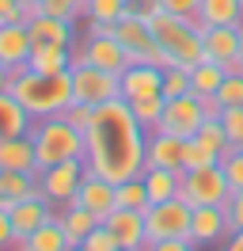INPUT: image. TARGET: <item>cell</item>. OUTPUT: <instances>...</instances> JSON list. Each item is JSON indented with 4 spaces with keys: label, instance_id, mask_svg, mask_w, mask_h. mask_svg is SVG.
<instances>
[{
    "label": "cell",
    "instance_id": "cell-35",
    "mask_svg": "<svg viewBox=\"0 0 243 251\" xmlns=\"http://www.w3.org/2000/svg\"><path fill=\"white\" fill-rule=\"evenodd\" d=\"M194 137H197L201 145H209V149L217 152V156H224L228 149H232V145H228V133H224V126H220V118H205V122H201V129H197Z\"/></svg>",
    "mask_w": 243,
    "mask_h": 251
},
{
    "label": "cell",
    "instance_id": "cell-31",
    "mask_svg": "<svg viewBox=\"0 0 243 251\" xmlns=\"http://www.w3.org/2000/svg\"><path fill=\"white\" fill-rule=\"evenodd\" d=\"M164 95H145V99H129V110H133V118L141 122V129L145 133H152L156 129V122H160V114H164Z\"/></svg>",
    "mask_w": 243,
    "mask_h": 251
},
{
    "label": "cell",
    "instance_id": "cell-21",
    "mask_svg": "<svg viewBox=\"0 0 243 251\" xmlns=\"http://www.w3.org/2000/svg\"><path fill=\"white\" fill-rule=\"evenodd\" d=\"M0 168H4V172H34L38 175V156H34L30 133H19V137H4V141H0Z\"/></svg>",
    "mask_w": 243,
    "mask_h": 251
},
{
    "label": "cell",
    "instance_id": "cell-53",
    "mask_svg": "<svg viewBox=\"0 0 243 251\" xmlns=\"http://www.w3.org/2000/svg\"><path fill=\"white\" fill-rule=\"evenodd\" d=\"M19 251H23V248H19Z\"/></svg>",
    "mask_w": 243,
    "mask_h": 251
},
{
    "label": "cell",
    "instance_id": "cell-8",
    "mask_svg": "<svg viewBox=\"0 0 243 251\" xmlns=\"http://www.w3.org/2000/svg\"><path fill=\"white\" fill-rule=\"evenodd\" d=\"M190 205L182 198H167V202H152L145 209V232L152 240H190Z\"/></svg>",
    "mask_w": 243,
    "mask_h": 251
},
{
    "label": "cell",
    "instance_id": "cell-22",
    "mask_svg": "<svg viewBox=\"0 0 243 251\" xmlns=\"http://www.w3.org/2000/svg\"><path fill=\"white\" fill-rule=\"evenodd\" d=\"M197 23H201V27H240L243 23V4L240 0H201Z\"/></svg>",
    "mask_w": 243,
    "mask_h": 251
},
{
    "label": "cell",
    "instance_id": "cell-17",
    "mask_svg": "<svg viewBox=\"0 0 243 251\" xmlns=\"http://www.w3.org/2000/svg\"><path fill=\"white\" fill-rule=\"evenodd\" d=\"M114 187H118V183H110V179H103V175H95V172H84L80 187H76V205L91 209L95 217L103 221L106 213L118 205V194H114Z\"/></svg>",
    "mask_w": 243,
    "mask_h": 251
},
{
    "label": "cell",
    "instance_id": "cell-13",
    "mask_svg": "<svg viewBox=\"0 0 243 251\" xmlns=\"http://www.w3.org/2000/svg\"><path fill=\"white\" fill-rule=\"evenodd\" d=\"M30 50H34V38H30L27 23H0V65L12 76L27 69Z\"/></svg>",
    "mask_w": 243,
    "mask_h": 251
},
{
    "label": "cell",
    "instance_id": "cell-44",
    "mask_svg": "<svg viewBox=\"0 0 243 251\" xmlns=\"http://www.w3.org/2000/svg\"><path fill=\"white\" fill-rule=\"evenodd\" d=\"M27 8L19 0H0V23H27Z\"/></svg>",
    "mask_w": 243,
    "mask_h": 251
},
{
    "label": "cell",
    "instance_id": "cell-25",
    "mask_svg": "<svg viewBox=\"0 0 243 251\" xmlns=\"http://www.w3.org/2000/svg\"><path fill=\"white\" fill-rule=\"evenodd\" d=\"M30 194H38V175L34 172H4L0 168V205L8 209L12 202H23Z\"/></svg>",
    "mask_w": 243,
    "mask_h": 251
},
{
    "label": "cell",
    "instance_id": "cell-33",
    "mask_svg": "<svg viewBox=\"0 0 243 251\" xmlns=\"http://www.w3.org/2000/svg\"><path fill=\"white\" fill-rule=\"evenodd\" d=\"M217 152H213L209 145H201L197 137H186L182 141V172H194V168H209V164H217Z\"/></svg>",
    "mask_w": 243,
    "mask_h": 251
},
{
    "label": "cell",
    "instance_id": "cell-5",
    "mask_svg": "<svg viewBox=\"0 0 243 251\" xmlns=\"http://www.w3.org/2000/svg\"><path fill=\"white\" fill-rule=\"evenodd\" d=\"M179 198L190 209L194 205H224L232 198V187H228V175L220 168V160L209 164V168H194V172H182V187Z\"/></svg>",
    "mask_w": 243,
    "mask_h": 251
},
{
    "label": "cell",
    "instance_id": "cell-34",
    "mask_svg": "<svg viewBox=\"0 0 243 251\" xmlns=\"http://www.w3.org/2000/svg\"><path fill=\"white\" fill-rule=\"evenodd\" d=\"M213 99L220 103V110L224 107H243V73H224V80H220V88L213 92Z\"/></svg>",
    "mask_w": 243,
    "mask_h": 251
},
{
    "label": "cell",
    "instance_id": "cell-41",
    "mask_svg": "<svg viewBox=\"0 0 243 251\" xmlns=\"http://www.w3.org/2000/svg\"><path fill=\"white\" fill-rule=\"evenodd\" d=\"M160 12H167V16H182V19H194V23H197L201 0H160Z\"/></svg>",
    "mask_w": 243,
    "mask_h": 251
},
{
    "label": "cell",
    "instance_id": "cell-37",
    "mask_svg": "<svg viewBox=\"0 0 243 251\" xmlns=\"http://www.w3.org/2000/svg\"><path fill=\"white\" fill-rule=\"evenodd\" d=\"M217 118H220V126H224V133H228V145L243 149V107H224Z\"/></svg>",
    "mask_w": 243,
    "mask_h": 251
},
{
    "label": "cell",
    "instance_id": "cell-15",
    "mask_svg": "<svg viewBox=\"0 0 243 251\" xmlns=\"http://www.w3.org/2000/svg\"><path fill=\"white\" fill-rule=\"evenodd\" d=\"M118 88H122V99H145V95H164V69L160 65H125L118 73Z\"/></svg>",
    "mask_w": 243,
    "mask_h": 251
},
{
    "label": "cell",
    "instance_id": "cell-36",
    "mask_svg": "<svg viewBox=\"0 0 243 251\" xmlns=\"http://www.w3.org/2000/svg\"><path fill=\"white\" fill-rule=\"evenodd\" d=\"M164 99H175V95H186L190 92V69L186 65H167L164 69Z\"/></svg>",
    "mask_w": 243,
    "mask_h": 251
},
{
    "label": "cell",
    "instance_id": "cell-52",
    "mask_svg": "<svg viewBox=\"0 0 243 251\" xmlns=\"http://www.w3.org/2000/svg\"><path fill=\"white\" fill-rule=\"evenodd\" d=\"M240 4H243V0H240Z\"/></svg>",
    "mask_w": 243,
    "mask_h": 251
},
{
    "label": "cell",
    "instance_id": "cell-42",
    "mask_svg": "<svg viewBox=\"0 0 243 251\" xmlns=\"http://www.w3.org/2000/svg\"><path fill=\"white\" fill-rule=\"evenodd\" d=\"M224 213H228V236L243 228V190H232V198L224 202Z\"/></svg>",
    "mask_w": 243,
    "mask_h": 251
},
{
    "label": "cell",
    "instance_id": "cell-23",
    "mask_svg": "<svg viewBox=\"0 0 243 251\" xmlns=\"http://www.w3.org/2000/svg\"><path fill=\"white\" fill-rule=\"evenodd\" d=\"M30 122H34V118L27 114V107H23L12 92H0V141H4V137H19V133H27Z\"/></svg>",
    "mask_w": 243,
    "mask_h": 251
},
{
    "label": "cell",
    "instance_id": "cell-43",
    "mask_svg": "<svg viewBox=\"0 0 243 251\" xmlns=\"http://www.w3.org/2000/svg\"><path fill=\"white\" fill-rule=\"evenodd\" d=\"M65 118H69V122L76 126V129H88L91 122H95V107H88V103H69V107H65Z\"/></svg>",
    "mask_w": 243,
    "mask_h": 251
},
{
    "label": "cell",
    "instance_id": "cell-12",
    "mask_svg": "<svg viewBox=\"0 0 243 251\" xmlns=\"http://www.w3.org/2000/svg\"><path fill=\"white\" fill-rule=\"evenodd\" d=\"M8 217H12V236H15V248L27 240L30 232H38L46 221H53V202H46L42 194H30L23 202H12L8 205Z\"/></svg>",
    "mask_w": 243,
    "mask_h": 251
},
{
    "label": "cell",
    "instance_id": "cell-40",
    "mask_svg": "<svg viewBox=\"0 0 243 251\" xmlns=\"http://www.w3.org/2000/svg\"><path fill=\"white\" fill-rule=\"evenodd\" d=\"M84 248H88V251H118V240H114V232H110L103 221H99V225H95V228L88 232Z\"/></svg>",
    "mask_w": 243,
    "mask_h": 251
},
{
    "label": "cell",
    "instance_id": "cell-38",
    "mask_svg": "<svg viewBox=\"0 0 243 251\" xmlns=\"http://www.w3.org/2000/svg\"><path fill=\"white\" fill-rule=\"evenodd\" d=\"M38 12H46V16H57V19H69V23H76V19L84 16V0H42V4H38Z\"/></svg>",
    "mask_w": 243,
    "mask_h": 251
},
{
    "label": "cell",
    "instance_id": "cell-49",
    "mask_svg": "<svg viewBox=\"0 0 243 251\" xmlns=\"http://www.w3.org/2000/svg\"><path fill=\"white\" fill-rule=\"evenodd\" d=\"M19 4H23V8H30V4H42V0H19Z\"/></svg>",
    "mask_w": 243,
    "mask_h": 251
},
{
    "label": "cell",
    "instance_id": "cell-47",
    "mask_svg": "<svg viewBox=\"0 0 243 251\" xmlns=\"http://www.w3.org/2000/svg\"><path fill=\"white\" fill-rule=\"evenodd\" d=\"M224 251H243V228H240V232H232V236H228Z\"/></svg>",
    "mask_w": 243,
    "mask_h": 251
},
{
    "label": "cell",
    "instance_id": "cell-51",
    "mask_svg": "<svg viewBox=\"0 0 243 251\" xmlns=\"http://www.w3.org/2000/svg\"><path fill=\"white\" fill-rule=\"evenodd\" d=\"M118 251H125V248H118Z\"/></svg>",
    "mask_w": 243,
    "mask_h": 251
},
{
    "label": "cell",
    "instance_id": "cell-14",
    "mask_svg": "<svg viewBox=\"0 0 243 251\" xmlns=\"http://www.w3.org/2000/svg\"><path fill=\"white\" fill-rule=\"evenodd\" d=\"M103 225L114 232L118 248H125V251H145V244H148L145 213H137V209H122V205H114V209L103 217Z\"/></svg>",
    "mask_w": 243,
    "mask_h": 251
},
{
    "label": "cell",
    "instance_id": "cell-50",
    "mask_svg": "<svg viewBox=\"0 0 243 251\" xmlns=\"http://www.w3.org/2000/svg\"><path fill=\"white\" fill-rule=\"evenodd\" d=\"M240 65H243V38H240Z\"/></svg>",
    "mask_w": 243,
    "mask_h": 251
},
{
    "label": "cell",
    "instance_id": "cell-39",
    "mask_svg": "<svg viewBox=\"0 0 243 251\" xmlns=\"http://www.w3.org/2000/svg\"><path fill=\"white\" fill-rule=\"evenodd\" d=\"M220 168L228 175V187L243 190V149H228L224 156H220Z\"/></svg>",
    "mask_w": 243,
    "mask_h": 251
},
{
    "label": "cell",
    "instance_id": "cell-2",
    "mask_svg": "<svg viewBox=\"0 0 243 251\" xmlns=\"http://www.w3.org/2000/svg\"><path fill=\"white\" fill-rule=\"evenodd\" d=\"M8 92L27 107L30 118H53L65 114V107L73 103V76L69 73H38V69H23L12 76Z\"/></svg>",
    "mask_w": 243,
    "mask_h": 251
},
{
    "label": "cell",
    "instance_id": "cell-45",
    "mask_svg": "<svg viewBox=\"0 0 243 251\" xmlns=\"http://www.w3.org/2000/svg\"><path fill=\"white\" fill-rule=\"evenodd\" d=\"M145 251H197L190 240H152L145 244Z\"/></svg>",
    "mask_w": 243,
    "mask_h": 251
},
{
    "label": "cell",
    "instance_id": "cell-9",
    "mask_svg": "<svg viewBox=\"0 0 243 251\" xmlns=\"http://www.w3.org/2000/svg\"><path fill=\"white\" fill-rule=\"evenodd\" d=\"M69 76H73V99H76V103L103 107V103H110V99H122L118 73H110V69L76 65V69H69Z\"/></svg>",
    "mask_w": 243,
    "mask_h": 251
},
{
    "label": "cell",
    "instance_id": "cell-4",
    "mask_svg": "<svg viewBox=\"0 0 243 251\" xmlns=\"http://www.w3.org/2000/svg\"><path fill=\"white\" fill-rule=\"evenodd\" d=\"M152 34H156V46L164 53V69L167 65H186L194 69L197 61H205V50H201V23L182 16H167V12H156L148 19Z\"/></svg>",
    "mask_w": 243,
    "mask_h": 251
},
{
    "label": "cell",
    "instance_id": "cell-20",
    "mask_svg": "<svg viewBox=\"0 0 243 251\" xmlns=\"http://www.w3.org/2000/svg\"><path fill=\"white\" fill-rule=\"evenodd\" d=\"M145 168H171V172H182V137L148 133V141H145Z\"/></svg>",
    "mask_w": 243,
    "mask_h": 251
},
{
    "label": "cell",
    "instance_id": "cell-26",
    "mask_svg": "<svg viewBox=\"0 0 243 251\" xmlns=\"http://www.w3.org/2000/svg\"><path fill=\"white\" fill-rule=\"evenodd\" d=\"M57 221H61V228H65V236H69V244H84L88 240V232L99 225V217L91 213V209H84V205H65L57 213Z\"/></svg>",
    "mask_w": 243,
    "mask_h": 251
},
{
    "label": "cell",
    "instance_id": "cell-46",
    "mask_svg": "<svg viewBox=\"0 0 243 251\" xmlns=\"http://www.w3.org/2000/svg\"><path fill=\"white\" fill-rule=\"evenodd\" d=\"M12 244H15V236H12V217H8V209L0 205V251L12 248Z\"/></svg>",
    "mask_w": 243,
    "mask_h": 251
},
{
    "label": "cell",
    "instance_id": "cell-3",
    "mask_svg": "<svg viewBox=\"0 0 243 251\" xmlns=\"http://www.w3.org/2000/svg\"><path fill=\"white\" fill-rule=\"evenodd\" d=\"M30 141H34V156H38V172L49 164H65V160H84L88 141H84V129H76L65 114L53 118H34L30 122Z\"/></svg>",
    "mask_w": 243,
    "mask_h": 251
},
{
    "label": "cell",
    "instance_id": "cell-7",
    "mask_svg": "<svg viewBox=\"0 0 243 251\" xmlns=\"http://www.w3.org/2000/svg\"><path fill=\"white\" fill-rule=\"evenodd\" d=\"M209 114H205V99L197 92H186V95H175V99H167L164 103V114H160V122L152 133H171V137H194L201 122H205Z\"/></svg>",
    "mask_w": 243,
    "mask_h": 251
},
{
    "label": "cell",
    "instance_id": "cell-6",
    "mask_svg": "<svg viewBox=\"0 0 243 251\" xmlns=\"http://www.w3.org/2000/svg\"><path fill=\"white\" fill-rule=\"evenodd\" d=\"M114 34H118V42L125 46V53H129V65L145 61V65H160V69H164V53H160V46H156L152 23L145 16H137L133 8L114 23Z\"/></svg>",
    "mask_w": 243,
    "mask_h": 251
},
{
    "label": "cell",
    "instance_id": "cell-28",
    "mask_svg": "<svg viewBox=\"0 0 243 251\" xmlns=\"http://www.w3.org/2000/svg\"><path fill=\"white\" fill-rule=\"evenodd\" d=\"M27 69H38V73H69L73 69L69 46H34Z\"/></svg>",
    "mask_w": 243,
    "mask_h": 251
},
{
    "label": "cell",
    "instance_id": "cell-32",
    "mask_svg": "<svg viewBox=\"0 0 243 251\" xmlns=\"http://www.w3.org/2000/svg\"><path fill=\"white\" fill-rule=\"evenodd\" d=\"M129 12V0H84V16L95 19V23H118L122 16Z\"/></svg>",
    "mask_w": 243,
    "mask_h": 251
},
{
    "label": "cell",
    "instance_id": "cell-48",
    "mask_svg": "<svg viewBox=\"0 0 243 251\" xmlns=\"http://www.w3.org/2000/svg\"><path fill=\"white\" fill-rule=\"evenodd\" d=\"M8 88H12V73L0 65V92H8Z\"/></svg>",
    "mask_w": 243,
    "mask_h": 251
},
{
    "label": "cell",
    "instance_id": "cell-11",
    "mask_svg": "<svg viewBox=\"0 0 243 251\" xmlns=\"http://www.w3.org/2000/svg\"><path fill=\"white\" fill-rule=\"evenodd\" d=\"M240 27H201V50H205V61L220 65L224 73H243L240 65Z\"/></svg>",
    "mask_w": 243,
    "mask_h": 251
},
{
    "label": "cell",
    "instance_id": "cell-18",
    "mask_svg": "<svg viewBox=\"0 0 243 251\" xmlns=\"http://www.w3.org/2000/svg\"><path fill=\"white\" fill-rule=\"evenodd\" d=\"M84 50H88V65L95 69H110V73H122L129 65V53L118 42V34H88L84 38Z\"/></svg>",
    "mask_w": 243,
    "mask_h": 251
},
{
    "label": "cell",
    "instance_id": "cell-24",
    "mask_svg": "<svg viewBox=\"0 0 243 251\" xmlns=\"http://www.w3.org/2000/svg\"><path fill=\"white\" fill-rule=\"evenodd\" d=\"M141 179H145V190H148V202L179 198L182 172H171V168H145V172H141Z\"/></svg>",
    "mask_w": 243,
    "mask_h": 251
},
{
    "label": "cell",
    "instance_id": "cell-16",
    "mask_svg": "<svg viewBox=\"0 0 243 251\" xmlns=\"http://www.w3.org/2000/svg\"><path fill=\"white\" fill-rule=\"evenodd\" d=\"M224 236H228L224 205H194V213H190V244L209 248V244H220Z\"/></svg>",
    "mask_w": 243,
    "mask_h": 251
},
{
    "label": "cell",
    "instance_id": "cell-30",
    "mask_svg": "<svg viewBox=\"0 0 243 251\" xmlns=\"http://www.w3.org/2000/svg\"><path fill=\"white\" fill-rule=\"evenodd\" d=\"M220 80H224V69L213 61H197L194 69H190V92L197 95H213L217 88H220Z\"/></svg>",
    "mask_w": 243,
    "mask_h": 251
},
{
    "label": "cell",
    "instance_id": "cell-29",
    "mask_svg": "<svg viewBox=\"0 0 243 251\" xmlns=\"http://www.w3.org/2000/svg\"><path fill=\"white\" fill-rule=\"evenodd\" d=\"M114 194H118V205L122 209H137V213H145L148 209V190H145V179L141 175H133V179H125V183H118L114 187Z\"/></svg>",
    "mask_w": 243,
    "mask_h": 251
},
{
    "label": "cell",
    "instance_id": "cell-10",
    "mask_svg": "<svg viewBox=\"0 0 243 251\" xmlns=\"http://www.w3.org/2000/svg\"><path fill=\"white\" fill-rule=\"evenodd\" d=\"M84 160H65V164H49L38 172V194L53 205H73L76 202V187L84 179Z\"/></svg>",
    "mask_w": 243,
    "mask_h": 251
},
{
    "label": "cell",
    "instance_id": "cell-1",
    "mask_svg": "<svg viewBox=\"0 0 243 251\" xmlns=\"http://www.w3.org/2000/svg\"><path fill=\"white\" fill-rule=\"evenodd\" d=\"M84 141H88V152H84L88 172L103 175L110 183H125L145 172L148 133L141 129L125 99H110L103 107H95V122L84 129Z\"/></svg>",
    "mask_w": 243,
    "mask_h": 251
},
{
    "label": "cell",
    "instance_id": "cell-27",
    "mask_svg": "<svg viewBox=\"0 0 243 251\" xmlns=\"http://www.w3.org/2000/svg\"><path fill=\"white\" fill-rule=\"evenodd\" d=\"M23 251H65L69 248V236H65V228H61V221H46L38 232H30L23 244H19Z\"/></svg>",
    "mask_w": 243,
    "mask_h": 251
},
{
    "label": "cell",
    "instance_id": "cell-19",
    "mask_svg": "<svg viewBox=\"0 0 243 251\" xmlns=\"http://www.w3.org/2000/svg\"><path fill=\"white\" fill-rule=\"evenodd\" d=\"M27 31H30V38H34V46H73V38H76L69 19L46 16V12L27 19Z\"/></svg>",
    "mask_w": 243,
    "mask_h": 251
}]
</instances>
